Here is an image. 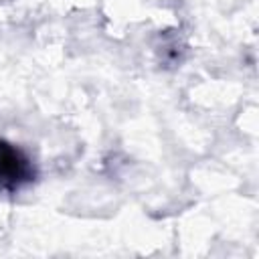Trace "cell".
I'll return each instance as SVG.
<instances>
[{
    "mask_svg": "<svg viewBox=\"0 0 259 259\" xmlns=\"http://www.w3.org/2000/svg\"><path fill=\"white\" fill-rule=\"evenodd\" d=\"M34 180V166L16 146L0 140V192H16Z\"/></svg>",
    "mask_w": 259,
    "mask_h": 259,
    "instance_id": "obj_1",
    "label": "cell"
}]
</instances>
